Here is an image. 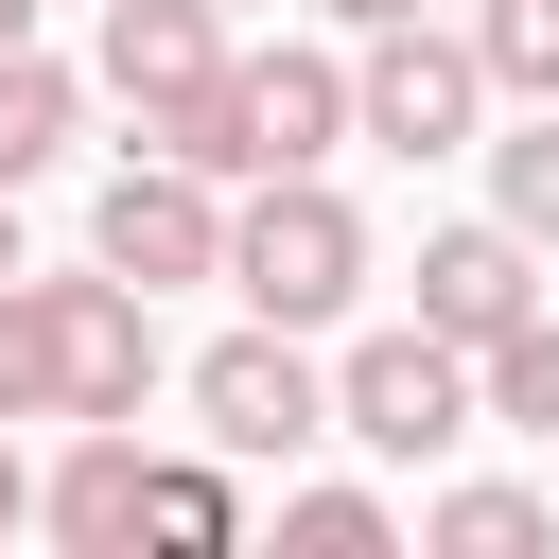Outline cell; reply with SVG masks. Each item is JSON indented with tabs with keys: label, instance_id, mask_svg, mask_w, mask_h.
I'll return each instance as SVG.
<instances>
[{
	"label": "cell",
	"instance_id": "obj_19",
	"mask_svg": "<svg viewBox=\"0 0 559 559\" xmlns=\"http://www.w3.org/2000/svg\"><path fill=\"white\" fill-rule=\"evenodd\" d=\"M314 17H349V35H384V17H437V0H314Z\"/></svg>",
	"mask_w": 559,
	"mask_h": 559
},
{
	"label": "cell",
	"instance_id": "obj_18",
	"mask_svg": "<svg viewBox=\"0 0 559 559\" xmlns=\"http://www.w3.org/2000/svg\"><path fill=\"white\" fill-rule=\"evenodd\" d=\"M17 524H35V472H17V437H0V542H17Z\"/></svg>",
	"mask_w": 559,
	"mask_h": 559
},
{
	"label": "cell",
	"instance_id": "obj_16",
	"mask_svg": "<svg viewBox=\"0 0 559 559\" xmlns=\"http://www.w3.org/2000/svg\"><path fill=\"white\" fill-rule=\"evenodd\" d=\"M280 542L297 559H384L402 524H384V489H280Z\"/></svg>",
	"mask_w": 559,
	"mask_h": 559
},
{
	"label": "cell",
	"instance_id": "obj_8",
	"mask_svg": "<svg viewBox=\"0 0 559 559\" xmlns=\"http://www.w3.org/2000/svg\"><path fill=\"white\" fill-rule=\"evenodd\" d=\"M227 87H245V175H314L332 140H367V122H349V70H332V52H245Z\"/></svg>",
	"mask_w": 559,
	"mask_h": 559
},
{
	"label": "cell",
	"instance_id": "obj_1",
	"mask_svg": "<svg viewBox=\"0 0 559 559\" xmlns=\"http://www.w3.org/2000/svg\"><path fill=\"white\" fill-rule=\"evenodd\" d=\"M227 280H245V314H280V332H332V314L367 297V210H349L332 175H262V210L227 227Z\"/></svg>",
	"mask_w": 559,
	"mask_h": 559
},
{
	"label": "cell",
	"instance_id": "obj_4",
	"mask_svg": "<svg viewBox=\"0 0 559 559\" xmlns=\"http://www.w3.org/2000/svg\"><path fill=\"white\" fill-rule=\"evenodd\" d=\"M472 105H489V52H472V35H437V17H384V35H367V70H349V122H367L384 157H454V140H472Z\"/></svg>",
	"mask_w": 559,
	"mask_h": 559
},
{
	"label": "cell",
	"instance_id": "obj_6",
	"mask_svg": "<svg viewBox=\"0 0 559 559\" xmlns=\"http://www.w3.org/2000/svg\"><path fill=\"white\" fill-rule=\"evenodd\" d=\"M419 314H437L454 349L524 332V314H542V245H524L507 210H489V227H437V245H419Z\"/></svg>",
	"mask_w": 559,
	"mask_h": 559
},
{
	"label": "cell",
	"instance_id": "obj_2",
	"mask_svg": "<svg viewBox=\"0 0 559 559\" xmlns=\"http://www.w3.org/2000/svg\"><path fill=\"white\" fill-rule=\"evenodd\" d=\"M472 419H489V367H472L437 314H419V332H367V349L332 367V437H367V454H402V472L454 454Z\"/></svg>",
	"mask_w": 559,
	"mask_h": 559
},
{
	"label": "cell",
	"instance_id": "obj_10",
	"mask_svg": "<svg viewBox=\"0 0 559 559\" xmlns=\"http://www.w3.org/2000/svg\"><path fill=\"white\" fill-rule=\"evenodd\" d=\"M0 419H70V280H0Z\"/></svg>",
	"mask_w": 559,
	"mask_h": 559
},
{
	"label": "cell",
	"instance_id": "obj_13",
	"mask_svg": "<svg viewBox=\"0 0 559 559\" xmlns=\"http://www.w3.org/2000/svg\"><path fill=\"white\" fill-rule=\"evenodd\" d=\"M419 542H454V559H524V542H559V507H542V489H437Z\"/></svg>",
	"mask_w": 559,
	"mask_h": 559
},
{
	"label": "cell",
	"instance_id": "obj_15",
	"mask_svg": "<svg viewBox=\"0 0 559 559\" xmlns=\"http://www.w3.org/2000/svg\"><path fill=\"white\" fill-rule=\"evenodd\" d=\"M472 52H489V87L559 105V0H472Z\"/></svg>",
	"mask_w": 559,
	"mask_h": 559
},
{
	"label": "cell",
	"instance_id": "obj_3",
	"mask_svg": "<svg viewBox=\"0 0 559 559\" xmlns=\"http://www.w3.org/2000/svg\"><path fill=\"white\" fill-rule=\"evenodd\" d=\"M192 437H210V454H245V472H262V454H314V437H332L314 349H297L280 314H245L227 349H192Z\"/></svg>",
	"mask_w": 559,
	"mask_h": 559
},
{
	"label": "cell",
	"instance_id": "obj_7",
	"mask_svg": "<svg viewBox=\"0 0 559 559\" xmlns=\"http://www.w3.org/2000/svg\"><path fill=\"white\" fill-rule=\"evenodd\" d=\"M105 87L140 122H175L192 87H227V0H105Z\"/></svg>",
	"mask_w": 559,
	"mask_h": 559
},
{
	"label": "cell",
	"instance_id": "obj_20",
	"mask_svg": "<svg viewBox=\"0 0 559 559\" xmlns=\"http://www.w3.org/2000/svg\"><path fill=\"white\" fill-rule=\"evenodd\" d=\"M0 52H35V0H0Z\"/></svg>",
	"mask_w": 559,
	"mask_h": 559
},
{
	"label": "cell",
	"instance_id": "obj_21",
	"mask_svg": "<svg viewBox=\"0 0 559 559\" xmlns=\"http://www.w3.org/2000/svg\"><path fill=\"white\" fill-rule=\"evenodd\" d=\"M0 280H17V192H0Z\"/></svg>",
	"mask_w": 559,
	"mask_h": 559
},
{
	"label": "cell",
	"instance_id": "obj_9",
	"mask_svg": "<svg viewBox=\"0 0 559 559\" xmlns=\"http://www.w3.org/2000/svg\"><path fill=\"white\" fill-rule=\"evenodd\" d=\"M140 489H157L140 419H87V437L52 454V489H35V524H52L70 559H122V542H140Z\"/></svg>",
	"mask_w": 559,
	"mask_h": 559
},
{
	"label": "cell",
	"instance_id": "obj_14",
	"mask_svg": "<svg viewBox=\"0 0 559 559\" xmlns=\"http://www.w3.org/2000/svg\"><path fill=\"white\" fill-rule=\"evenodd\" d=\"M472 367H489V419H507V437H559V314H524V332H489Z\"/></svg>",
	"mask_w": 559,
	"mask_h": 559
},
{
	"label": "cell",
	"instance_id": "obj_5",
	"mask_svg": "<svg viewBox=\"0 0 559 559\" xmlns=\"http://www.w3.org/2000/svg\"><path fill=\"white\" fill-rule=\"evenodd\" d=\"M227 175H192V157H122L105 175V210H87V262H122L140 297H175V280H227V210H210Z\"/></svg>",
	"mask_w": 559,
	"mask_h": 559
},
{
	"label": "cell",
	"instance_id": "obj_12",
	"mask_svg": "<svg viewBox=\"0 0 559 559\" xmlns=\"http://www.w3.org/2000/svg\"><path fill=\"white\" fill-rule=\"evenodd\" d=\"M70 157V70L52 52H0V192H35Z\"/></svg>",
	"mask_w": 559,
	"mask_h": 559
},
{
	"label": "cell",
	"instance_id": "obj_11",
	"mask_svg": "<svg viewBox=\"0 0 559 559\" xmlns=\"http://www.w3.org/2000/svg\"><path fill=\"white\" fill-rule=\"evenodd\" d=\"M245 454H157V489H140V542H175V559H227L245 542V489H227Z\"/></svg>",
	"mask_w": 559,
	"mask_h": 559
},
{
	"label": "cell",
	"instance_id": "obj_17",
	"mask_svg": "<svg viewBox=\"0 0 559 559\" xmlns=\"http://www.w3.org/2000/svg\"><path fill=\"white\" fill-rule=\"evenodd\" d=\"M489 210H507L524 245H559V105H542L524 140H489Z\"/></svg>",
	"mask_w": 559,
	"mask_h": 559
}]
</instances>
